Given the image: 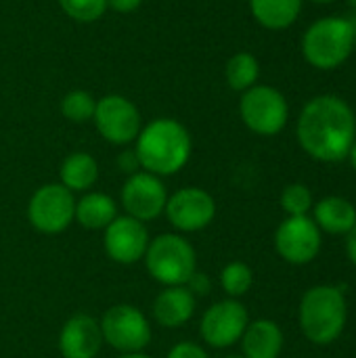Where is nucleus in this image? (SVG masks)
I'll return each mask as SVG.
<instances>
[{
  "instance_id": "f257e3e1",
  "label": "nucleus",
  "mask_w": 356,
  "mask_h": 358,
  "mask_svg": "<svg viewBox=\"0 0 356 358\" xmlns=\"http://www.w3.org/2000/svg\"><path fill=\"white\" fill-rule=\"evenodd\" d=\"M296 134L300 147L313 159L338 164L348 157L356 138L355 111L336 94L315 96L304 105Z\"/></svg>"
},
{
  "instance_id": "f03ea898",
  "label": "nucleus",
  "mask_w": 356,
  "mask_h": 358,
  "mask_svg": "<svg viewBox=\"0 0 356 358\" xmlns=\"http://www.w3.org/2000/svg\"><path fill=\"white\" fill-rule=\"evenodd\" d=\"M191 149L189 130L170 117L153 120L141 128L134 147L141 168L159 178L180 172L191 157Z\"/></svg>"
},
{
  "instance_id": "7ed1b4c3",
  "label": "nucleus",
  "mask_w": 356,
  "mask_h": 358,
  "mask_svg": "<svg viewBox=\"0 0 356 358\" xmlns=\"http://www.w3.org/2000/svg\"><path fill=\"white\" fill-rule=\"evenodd\" d=\"M298 319L308 342L317 346H329L344 334L348 319L346 298L334 285L311 287L302 296Z\"/></svg>"
},
{
  "instance_id": "20e7f679",
  "label": "nucleus",
  "mask_w": 356,
  "mask_h": 358,
  "mask_svg": "<svg viewBox=\"0 0 356 358\" xmlns=\"http://www.w3.org/2000/svg\"><path fill=\"white\" fill-rule=\"evenodd\" d=\"M355 52V27L346 17L315 21L302 38V55L315 69H338Z\"/></svg>"
},
{
  "instance_id": "39448f33",
  "label": "nucleus",
  "mask_w": 356,
  "mask_h": 358,
  "mask_svg": "<svg viewBox=\"0 0 356 358\" xmlns=\"http://www.w3.org/2000/svg\"><path fill=\"white\" fill-rule=\"evenodd\" d=\"M143 260L149 277L164 287L187 285L197 271L195 248L176 233H164L151 239Z\"/></svg>"
},
{
  "instance_id": "423d86ee",
  "label": "nucleus",
  "mask_w": 356,
  "mask_h": 358,
  "mask_svg": "<svg viewBox=\"0 0 356 358\" xmlns=\"http://www.w3.org/2000/svg\"><path fill=\"white\" fill-rule=\"evenodd\" d=\"M103 342L109 344L120 355L124 352H143L151 338L153 329L143 310L132 304H113L101 317Z\"/></svg>"
},
{
  "instance_id": "0eeeda50",
  "label": "nucleus",
  "mask_w": 356,
  "mask_h": 358,
  "mask_svg": "<svg viewBox=\"0 0 356 358\" xmlns=\"http://www.w3.org/2000/svg\"><path fill=\"white\" fill-rule=\"evenodd\" d=\"M239 113L243 124L260 136H275L279 134L290 117V105L273 86L256 84L243 92L239 101Z\"/></svg>"
},
{
  "instance_id": "6e6552de",
  "label": "nucleus",
  "mask_w": 356,
  "mask_h": 358,
  "mask_svg": "<svg viewBox=\"0 0 356 358\" xmlns=\"http://www.w3.org/2000/svg\"><path fill=\"white\" fill-rule=\"evenodd\" d=\"M76 218V197L61 182H48L34 191L27 203V220L42 235H59Z\"/></svg>"
},
{
  "instance_id": "1a4fd4ad",
  "label": "nucleus",
  "mask_w": 356,
  "mask_h": 358,
  "mask_svg": "<svg viewBox=\"0 0 356 358\" xmlns=\"http://www.w3.org/2000/svg\"><path fill=\"white\" fill-rule=\"evenodd\" d=\"M94 126L111 145H130L141 132V113L136 105L122 94H107L97 101Z\"/></svg>"
},
{
  "instance_id": "9d476101",
  "label": "nucleus",
  "mask_w": 356,
  "mask_h": 358,
  "mask_svg": "<svg viewBox=\"0 0 356 358\" xmlns=\"http://www.w3.org/2000/svg\"><path fill=\"white\" fill-rule=\"evenodd\" d=\"M248 323V308L239 300L227 298L212 304L204 313L199 323V336L212 348H231L241 340Z\"/></svg>"
},
{
  "instance_id": "9b49d317",
  "label": "nucleus",
  "mask_w": 356,
  "mask_h": 358,
  "mask_svg": "<svg viewBox=\"0 0 356 358\" xmlns=\"http://www.w3.org/2000/svg\"><path fill=\"white\" fill-rule=\"evenodd\" d=\"M275 250L285 262L304 266L321 252V229L308 216H287L277 227Z\"/></svg>"
},
{
  "instance_id": "f8f14e48",
  "label": "nucleus",
  "mask_w": 356,
  "mask_h": 358,
  "mask_svg": "<svg viewBox=\"0 0 356 358\" xmlns=\"http://www.w3.org/2000/svg\"><path fill=\"white\" fill-rule=\"evenodd\" d=\"M164 214L170 224L180 233H197L212 224L216 218L214 197L199 187H183L168 195Z\"/></svg>"
},
{
  "instance_id": "ddd939ff",
  "label": "nucleus",
  "mask_w": 356,
  "mask_h": 358,
  "mask_svg": "<svg viewBox=\"0 0 356 358\" xmlns=\"http://www.w3.org/2000/svg\"><path fill=\"white\" fill-rule=\"evenodd\" d=\"M120 199L128 216L141 222H151L159 214H164L168 203V191L159 176L138 170L126 178Z\"/></svg>"
},
{
  "instance_id": "4468645a",
  "label": "nucleus",
  "mask_w": 356,
  "mask_h": 358,
  "mask_svg": "<svg viewBox=\"0 0 356 358\" xmlns=\"http://www.w3.org/2000/svg\"><path fill=\"white\" fill-rule=\"evenodd\" d=\"M103 237V248L107 256L118 262V264H136L138 260L145 258V252L149 248V231L147 224L124 214L118 216L105 231Z\"/></svg>"
},
{
  "instance_id": "2eb2a0df",
  "label": "nucleus",
  "mask_w": 356,
  "mask_h": 358,
  "mask_svg": "<svg viewBox=\"0 0 356 358\" xmlns=\"http://www.w3.org/2000/svg\"><path fill=\"white\" fill-rule=\"evenodd\" d=\"M103 348L101 323L92 315H71L59 334V352L63 358H97Z\"/></svg>"
},
{
  "instance_id": "dca6fc26",
  "label": "nucleus",
  "mask_w": 356,
  "mask_h": 358,
  "mask_svg": "<svg viewBox=\"0 0 356 358\" xmlns=\"http://www.w3.org/2000/svg\"><path fill=\"white\" fill-rule=\"evenodd\" d=\"M197 298L185 287H164L153 300V319L166 329H178L191 321L195 315Z\"/></svg>"
},
{
  "instance_id": "f3484780",
  "label": "nucleus",
  "mask_w": 356,
  "mask_h": 358,
  "mask_svg": "<svg viewBox=\"0 0 356 358\" xmlns=\"http://www.w3.org/2000/svg\"><path fill=\"white\" fill-rule=\"evenodd\" d=\"M239 342L245 358H279L283 350V331L275 321L258 319L248 323Z\"/></svg>"
},
{
  "instance_id": "a211bd4d",
  "label": "nucleus",
  "mask_w": 356,
  "mask_h": 358,
  "mask_svg": "<svg viewBox=\"0 0 356 358\" xmlns=\"http://www.w3.org/2000/svg\"><path fill=\"white\" fill-rule=\"evenodd\" d=\"M313 220L332 235H346L356 224V208L353 201L332 195L313 206Z\"/></svg>"
},
{
  "instance_id": "6ab92c4d",
  "label": "nucleus",
  "mask_w": 356,
  "mask_h": 358,
  "mask_svg": "<svg viewBox=\"0 0 356 358\" xmlns=\"http://www.w3.org/2000/svg\"><path fill=\"white\" fill-rule=\"evenodd\" d=\"M118 216V203L107 193H86L76 201L73 220L88 231H105Z\"/></svg>"
},
{
  "instance_id": "aec40b11",
  "label": "nucleus",
  "mask_w": 356,
  "mask_h": 358,
  "mask_svg": "<svg viewBox=\"0 0 356 358\" xmlns=\"http://www.w3.org/2000/svg\"><path fill=\"white\" fill-rule=\"evenodd\" d=\"M59 176L61 185L71 193H86L99 180V164L90 153L76 151L63 159Z\"/></svg>"
},
{
  "instance_id": "412c9836",
  "label": "nucleus",
  "mask_w": 356,
  "mask_h": 358,
  "mask_svg": "<svg viewBox=\"0 0 356 358\" xmlns=\"http://www.w3.org/2000/svg\"><path fill=\"white\" fill-rule=\"evenodd\" d=\"M250 10L262 27L277 31L298 19L302 0H250Z\"/></svg>"
},
{
  "instance_id": "4be33fe9",
  "label": "nucleus",
  "mask_w": 356,
  "mask_h": 358,
  "mask_svg": "<svg viewBox=\"0 0 356 358\" xmlns=\"http://www.w3.org/2000/svg\"><path fill=\"white\" fill-rule=\"evenodd\" d=\"M227 82L233 90H250L260 78V63L252 52H237L227 61Z\"/></svg>"
},
{
  "instance_id": "5701e85b",
  "label": "nucleus",
  "mask_w": 356,
  "mask_h": 358,
  "mask_svg": "<svg viewBox=\"0 0 356 358\" xmlns=\"http://www.w3.org/2000/svg\"><path fill=\"white\" fill-rule=\"evenodd\" d=\"M220 285L225 289V294L229 298H235L239 300L241 296H245L252 285H254V271L241 262V260H235V262H229L222 273H220Z\"/></svg>"
},
{
  "instance_id": "b1692460",
  "label": "nucleus",
  "mask_w": 356,
  "mask_h": 358,
  "mask_svg": "<svg viewBox=\"0 0 356 358\" xmlns=\"http://www.w3.org/2000/svg\"><path fill=\"white\" fill-rule=\"evenodd\" d=\"M94 109H97V101L86 90H71L61 101V113L69 122H76V124L92 120L94 117Z\"/></svg>"
},
{
  "instance_id": "393cba45",
  "label": "nucleus",
  "mask_w": 356,
  "mask_h": 358,
  "mask_svg": "<svg viewBox=\"0 0 356 358\" xmlns=\"http://www.w3.org/2000/svg\"><path fill=\"white\" fill-rule=\"evenodd\" d=\"M281 208L287 216H308L315 206L313 191L302 182H292L281 191Z\"/></svg>"
},
{
  "instance_id": "a878e982",
  "label": "nucleus",
  "mask_w": 356,
  "mask_h": 358,
  "mask_svg": "<svg viewBox=\"0 0 356 358\" xmlns=\"http://www.w3.org/2000/svg\"><path fill=\"white\" fill-rule=\"evenodd\" d=\"M63 13L80 23H92L107 10V0H59Z\"/></svg>"
},
{
  "instance_id": "bb28decb",
  "label": "nucleus",
  "mask_w": 356,
  "mask_h": 358,
  "mask_svg": "<svg viewBox=\"0 0 356 358\" xmlns=\"http://www.w3.org/2000/svg\"><path fill=\"white\" fill-rule=\"evenodd\" d=\"M166 358H210L208 352L204 350L201 344L197 342H178L170 348Z\"/></svg>"
},
{
  "instance_id": "cd10ccee",
  "label": "nucleus",
  "mask_w": 356,
  "mask_h": 358,
  "mask_svg": "<svg viewBox=\"0 0 356 358\" xmlns=\"http://www.w3.org/2000/svg\"><path fill=\"white\" fill-rule=\"evenodd\" d=\"M195 298L197 296H208L210 292H212V281H210V277L206 275V273H199V271H195L193 273V277L187 281V285H185Z\"/></svg>"
},
{
  "instance_id": "c85d7f7f",
  "label": "nucleus",
  "mask_w": 356,
  "mask_h": 358,
  "mask_svg": "<svg viewBox=\"0 0 356 358\" xmlns=\"http://www.w3.org/2000/svg\"><path fill=\"white\" fill-rule=\"evenodd\" d=\"M118 166H120V170H124L128 176H130V174H134V172H138L141 164H138L136 151H134V149H128V151H124V153L118 157Z\"/></svg>"
},
{
  "instance_id": "c756f323",
  "label": "nucleus",
  "mask_w": 356,
  "mask_h": 358,
  "mask_svg": "<svg viewBox=\"0 0 356 358\" xmlns=\"http://www.w3.org/2000/svg\"><path fill=\"white\" fill-rule=\"evenodd\" d=\"M143 4V0H107V8H113L115 13H132Z\"/></svg>"
},
{
  "instance_id": "7c9ffc66",
  "label": "nucleus",
  "mask_w": 356,
  "mask_h": 358,
  "mask_svg": "<svg viewBox=\"0 0 356 358\" xmlns=\"http://www.w3.org/2000/svg\"><path fill=\"white\" fill-rule=\"evenodd\" d=\"M346 254L356 266V224L346 233Z\"/></svg>"
},
{
  "instance_id": "2f4dec72",
  "label": "nucleus",
  "mask_w": 356,
  "mask_h": 358,
  "mask_svg": "<svg viewBox=\"0 0 356 358\" xmlns=\"http://www.w3.org/2000/svg\"><path fill=\"white\" fill-rule=\"evenodd\" d=\"M115 358H151L145 352H124V355H118Z\"/></svg>"
},
{
  "instance_id": "473e14b6",
  "label": "nucleus",
  "mask_w": 356,
  "mask_h": 358,
  "mask_svg": "<svg viewBox=\"0 0 356 358\" xmlns=\"http://www.w3.org/2000/svg\"><path fill=\"white\" fill-rule=\"evenodd\" d=\"M348 159H350V164H353V168L356 170V138L355 143H353V147H350V153H348Z\"/></svg>"
},
{
  "instance_id": "72a5a7b5",
  "label": "nucleus",
  "mask_w": 356,
  "mask_h": 358,
  "mask_svg": "<svg viewBox=\"0 0 356 358\" xmlns=\"http://www.w3.org/2000/svg\"><path fill=\"white\" fill-rule=\"evenodd\" d=\"M313 2H317V4H329V2H336V0H313Z\"/></svg>"
},
{
  "instance_id": "f704fd0d",
  "label": "nucleus",
  "mask_w": 356,
  "mask_h": 358,
  "mask_svg": "<svg viewBox=\"0 0 356 358\" xmlns=\"http://www.w3.org/2000/svg\"><path fill=\"white\" fill-rule=\"evenodd\" d=\"M353 21V19H350ZM353 27H355V52H356V21H353Z\"/></svg>"
},
{
  "instance_id": "c9c22d12",
  "label": "nucleus",
  "mask_w": 356,
  "mask_h": 358,
  "mask_svg": "<svg viewBox=\"0 0 356 358\" xmlns=\"http://www.w3.org/2000/svg\"><path fill=\"white\" fill-rule=\"evenodd\" d=\"M348 2H350V6H353V8H356V0H348Z\"/></svg>"
},
{
  "instance_id": "e433bc0d",
  "label": "nucleus",
  "mask_w": 356,
  "mask_h": 358,
  "mask_svg": "<svg viewBox=\"0 0 356 358\" xmlns=\"http://www.w3.org/2000/svg\"><path fill=\"white\" fill-rule=\"evenodd\" d=\"M225 358H245V357H235V355H231V357H225Z\"/></svg>"
}]
</instances>
